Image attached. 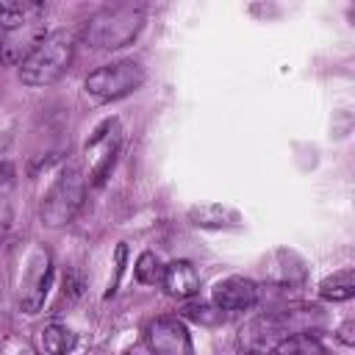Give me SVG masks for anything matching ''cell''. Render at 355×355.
I'll return each mask as SVG.
<instances>
[{
    "label": "cell",
    "mask_w": 355,
    "mask_h": 355,
    "mask_svg": "<svg viewBox=\"0 0 355 355\" xmlns=\"http://www.w3.org/2000/svg\"><path fill=\"white\" fill-rule=\"evenodd\" d=\"M288 333H291L288 313L266 311V313H258L247 324L239 327V333H236V349L241 355H269L272 347L280 338H286Z\"/></svg>",
    "instance_id": "obj_5"
},
{
    "label": "cell",
    "mask_w": 355,
    "mask_h": 355,
    "mask_svg": "<svg viewBox=\"0 0 355 355\" xmlns=\"http://www.w3.org/2000/svg\"><path fill=\"white\" fill-rule=\"evenodd\" d=\"M39 341H42V352L44 355H69L75 349V344H78V336L67 324L53 322V324H47L42 330Z\"/></svg>",
    "instance_id": "obj_13"
},
{
    "label": "cell",
    "mask_w": 355,
    "mask_h": 355,
    "mask_svg": "<svg viewBox=\"0 0 355 355\" xmlns=\"http://www.w3.org/2000/svg\"><path fill=\"white\" fill-rule=\"evenodd\" d=\"M161 286L169 297L175 300H189L200 291V275L194 269V263L189 261H172V263H164V277H161Z\"/></svg>",
    "instance_id": "obj_11"
},
{
    "label": "cell",
    "mask_w": 355,
    "mask_h": 355,
    "mask_svg": "<svg viewBox=\"0 0 355 355\" xmlns=\"http://www.w3.org/2000/svg\"><path fill=\"white\" fill-rule=\"evenodd\" d=\"M189 216H191L194 225H200V227H225V225H227L225 216H227V219H239L236 211L222 208V205H200V208H191Z\"/></svg>",
    "instance_id": "obj_15"
},
{
    "label": "cell",
    "mask_w": 355,
    "mask_h": 355,
    "mask_svg": "<svg viewBox=\"0 0 355 355\" xmlns=\"http://www.w3.org/2000/svg\"><path fill=\"white\" fill-rule=\"evenodd\" d=\"M141 83H144V67L133 58H119L89 72L83 80V89L97 103H114L133 94Z\"/></svg>",
    "instance_id": "obj_4"
},
{
    "label": "cell",
    "mask_w": 355,
    "mask_h": 355,
    "mask_svg": "<svg viewBox=\"0 0 355 355\" xmlns=\"http://www.w3.org/2000/svg\"><path fill=\"white\" fill-rule=\"evenodd\" d=\"M269 355H327L322 341L311 333H291L286 338H280Z\"/></svg>",
    "instance_id": "obj_14"
},
{
    "label": "cell",
    "mask_w": 355,
    "mask_h": 355,
    "mask_svg": "<svg viewBox=\"0 0 355 355\" xmlns=\"http://www.w3.org/2000/svg\"><path fill=\"white\" fill-rule=\"evenodd\" d=\"M211 300L222 313H239V311H250L258 302V286L250 277L241 275H230L222 277L214 288H211Z\"/></svg>",
    "instance_id": "obj_8"
},
{
    "label": "cell",
    "mask_w": 355,
    "mask_h": 355,
    "mask_svg": "<svg viewBox=\"0 0 355 355\" xmlns=\"http://www.w3.org/2000/svg\"><path fill=\"white\" fill-rule=\"evenodd\" d=\"M44 6L33 0H0V36L42 22Z\"/></svg>",
    "instance_id": "obj_10"
},
{
    "label": "cell",
    "mask_w": 355,
    "mask_h": 355,
    "mask_svg": "<svg viewBox=\"0 0 355 355\" xmlns=\"http://www.w3.org/2000/svg\"><path fill=\"white\" fill-rule=\"evenodd\" d=\"M144 28V8L133 3H114L92 14L83 25V42L92 50H119L130 44Z\"/></svg>",
    "instance_id": "obj_1"
},
{
    "label": "cell",
    "mask_w": 355,
    "mask_h": 355,
    "mask_svg": "<svg viewBox=\"0 0 355 355\" xmlns=\"http://www.w3.org/2000/svg\"><path fill=\"white\" fill-rule=\"evenodd\" d=\"M97 150H100V155H94V166L89 172L92 186L103 183V178L114 166V158H116V150H119V122L116 119H105L94 130V136L86 141V153H97Z\"/></svg>",
    "instance_id": "obj_9"
},
{
    "label": "cell",
    "mask_w": 355,
    "mask_h": 355,
    "mask_svg": "<svg viewBox=\"0 0 355 355\" xmlns=\"http://www.w3.org/2000/svg\"><path fill=\"white\" fill-rule=\"evenodd\" d=\"M83 194H86V178L80 172L78 164H67L61 166V172L55 175V180L50 183L44 200H42V222L47 227H64L75 219V214L83 205Z\"/></svg>",
    "instance_id": "obj_3"
},
{
    "label": "cell",
    "mask_w": 355,
    "mask_h": 355,
    "mask_svg": "<svg viewBox=\"0 0 355 355\" xmlns=\"http://www.w3.org/2000/svg\"><path fill=\"white\" fill-rule=\"evenodd\" d=\"M133 275H136V280L141 286H155L164 277V263H161V258L155 252H141L136 266H133Z\"/></svg>",
    "instance_id": "obj_16"
},
{
    "label": "cell",
    "mask_w": 355,
    "mask_h": 355,
    "mask_svg": "<svg viewBox=\"0 0 355 355\" xmlns=\"http://www.w3.org/2000/svg\"><path fill=\"white\" fill-rule=\"evenodd\" d=\"M147 347L153 355H191V336L178 316H158L147 327Z\"/></svg>",
    "instance_id": "obj_6"
},
{
    "label": "cell",
    "mask_w": 355,
    "mask_h": 355,
    "mask_svg": "<svg viewBox=\"0 0 355 355\" xmlns=\"http://www.w3.org/2000/svg\"><path fill=\"white\" fill-rule=\"evenodd\" d=\"M341 341H344V344H355V338H352V322H347V324L341 327Z\"/></svg>",
    "instance_id": "obj_19"
},
{
    "label": "cell",
    "mask_w": 355,
    "mask_h": 355,
    "mask_svg": "<svg viewBox=\"0 0 355 355\" xmlns=\"http://www.w3.org/2000/svg\"><path fill=\"white\" fill-rule=\"evenodd\" d=\"M183 313H186L189 319L200 322V324H219V322H225V316H227V313H222L216 305H214V308H208V305H186Z\"/></svg>",
    "instance_id": "obj_17"
},
{
    "label": "cell",
    "mask_w": 355,
    "mask_h": 355,
    "mask_svg": "<svg viewBox=\"0 0 355 355\" xmlns=\"http://www.w3.org/2000/svg\"><path fill=\"white\" fill-rule=\"evenodd\" d=\"M11 186H14V166L8 161H3L0 164V200H6V194L11 191Z\"/></svg>",
    "instance_id": "obj_18"
},
{
    "label": "cell",
    "mask_w": 355,
    "mask_h": 355,
    "mask_svg": "<svg viewBox=\"0 0 355 355\" xmlns=\"http://www.w3.org/2000/svg\"><path fill=\"white\" fill-rule=\"evenodd\" d=\"M352 294H355V269L352 266H344L319 283V297L327 302H344Z\"/></svg>",
    "instance_id": "obj_12"
},
{
    "label": "cell",
    "mask_w": 355,
    "mask_h": 355,
    "mask_svg": "<svg viewBox=\"0 0 355 355\" xmlns=\"http://www.w3.org/2000/svg\"><path fill=\"white\" fill-rule=\"evenodd\" d=\"M25 355H33V352H25Z\"/></svg>",
    "instance_id": "obj_20"
},
{
    "label": "cell",
    "mask_w": 355,
    "mask_h": 355,
    "mask_svg": "<svg viewBox=\"0 0 355 355\" xmlns=\"http://www.w3.org/2000/svg\"><path fill=\"white\" fill-rule=\"evenodd\" d=\"M53 280V266H50V255L44 250H36V255L28 263L25 280H22V294H19V308L25 313H39L47 297Z\"/></svg>",
    "instance_id": "obj_7"
},
{
    "label": "cell",
    "mask_w": 355,
    "mask_h": 355,
    "mask_svg": "<svg viewBox=\"0 0 355 355\" xmlns=\"http://www.w3.org/2000/svg\"><path fill=\"white\" fill-rule=\"evenodd\" d=\"M72 58H75V36L69 31H53L19 64V80L31 89H47L64 78Z\"/></svg>",
    "instance_id": "obj_2"
}]
</instances>
